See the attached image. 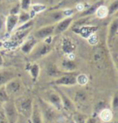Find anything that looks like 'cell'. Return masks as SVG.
<instances>
[{
    "label": "cell",
    "mask_w": 118,
    "mask_h": 123,
    "mask_svg": "<svg viewBox=\"0 0 118 123\" xmlns=\"http://www.w3.org/2000/svg\"><path fill=\"white\" fill-rule=\"evenodd\" d=\"M38 105L44 123H54L58 117V111L47 103L43 98H39Z\"/></svg>",
    "instance_id": "cell-1"
},
{
    "label": "cell",
    "mask_w": 118,
    "mask_h": 123,
    "mask_svg": "<svg viewBox=\"0 0 118 123\" xmlns=\"http://www.w3.org/2000/svg\"><path fill=\"white\" fill-rule=\"evenodd\" d=\"M33 99L29 96H23L15 100V105L19 115L24 117L26 119H29L32 110Z\"/></svg>",
    "instance_id": "cell-2"
},
{
    "label": "cell",
    "mask_w": 118,
    "mask_h": 123,
    "mask_svg": "<svg viewBox=\"0 0 118 123\" xmlns=\"http://www.w3.org/2000/svg\"><path fill=\"white\" fill-rule=\"evenodd\" d=\"M2 108L3 110L7 123H15L20 115H19L18 111L15 108V103L13 101L9 100L3 104Z\"/></svg>",
    "instance_id": "cell-3"
},
{
    "label": "cell",
    "mask_w": 118,
    "mask_h": 123,
    "mask_svg": "<svg viewBox=\"0 0 118 123\" xmlns=\"http://www.w3.org/2000/svg\"><path fill=\"white\" fill-rule=\"evenodd\" d=\"M52 83L53 85H55V86H74V85L77 84V82H76V76L72 73H66L65 74L56 78Z\"/></svg>",
    "instance_id": "cell-4"
},
{
    "label": "cell",
    "mask_w": 118,
    "mask_h": 123,
    "mask_svg": "<svg viewBox=\"0 0 118 123\" xmlns=\"http://www.w3.org/2000/svg\"><path fill=\"white\" fill-rule=\"evenodd\" d=\"M45 99L47 103H49L51 106H53L55 109L60 112L62 110V103L60 95L56 91H49L46 93V99Z\"/></svg>",
    "instance_id": "cell-5"
},
{
    "label": "cell",
    "mask_w": 118,
    "mask_h": 123,
    "mask_svg": "<svg viewBox=\"0 0 118 123\" xmlns=\"http://www.w3.org/2000/svg\"><path fill=\"white\" fill-rule=\"evenodd\" d=\"M59 93L60 97L62 99V110H65L68 113L73 114L75 112V106H74L73 101L67 96L66 94H64L62 91H57Z\"/></svg>",
    "instance_id": "cell-6"
},
{
    "label": "cell",
    "mask_w": 118,
    "mask_h": 123,
    "mask_svg": "<svg viewBox=\"0 0 118 123\" xmlns=\"http://www.w3.org/2000/svg\"><path fill=\"white\" fill-rule=\"evenodd\" d=\"M98 27L94 25H82L77 28H74V31L77 33L83 38L87 39L88 37L93 34H96V32L98 30Z\"/></svg>",
    "instance_id": "cell-7"
},
{
    "label": "cell",
    "mask_w": 118,
    "mask_h": 123,
    "mask_svg": "<svg viewBox=\"0 0 118 123\" xmlns=\"http://www.w3.org/2000/svg\"><path fill=\"white\" fill-rule=\"evenodd\" d=\"M4 88L7 91V95L10 96V95H15L20 91V88H21V82L18 78H13L4 85Z\"/></svg>",
    "instance_id": "cell-8"
},
{
    "label": "cell",
    "mask_w": 118,
    "mask_h": 123,
    "mask_svg": "<svg viewBox=\"0 0 118 123\" xmlns=\"http://www.w3.org/2000/svg\"><path fill=\"white\" fill-rule=\"evenodd\" d=\"M55 27L53 25L45 26L36 30L34 34V37L36 39H45L46 37H50L54 33Z\"/></svg>",
    "instance_id": "cell-9"
},
{
    "label": "cell",
    "mask_w": 118,
    "mask_h": 123,
    "mask_svg": "<svg viewBox=\"0 0 118 123\" xmlns=\"http://www.w3.org/2000/svg\"><path fill=\"white\" fill-rule=\"evenodd\" d=\"M29 121L30 123H44L38 103L36 101H33L32 110V113H31Z\"/></svg>",
    "instance_id": "cell-10"
},
{
    "label": "cell",
    "mask_w": 118,
    "mask_h": 123,
    "mask_svg": "<svg viewBox=\"0 0 118 123\" xmlns=\"http://www.w3.org/2000/svg\"><path fill=\"white\" fill-rule=\"evenodd\" d=\"M76 49V45L70 37H63L62 41V51L65 54L69 55V54L74 53V51Z\"/></svg>",
    "instance_id": "cell-11"
},
{
    "label": "cell",
    "mask_w": 118,
    "mask_h": 123,
    "mask_svg": "<svg viewBox=\"0 0 118 123\" xmlns=\"http://www.w3.org/2000/svg\"><path fill=\"white\" fill-rule=\"evenodd\" d=\"M35 51L34 54L32 56L34 60L41 59V58H42L46 55H48V54L51 51L50 44L44 43V44L40 46L39 47H37L36 49V51Z\"/></svg>",
    "instance_id": "cell-12"
},
{
    "label": "cell",
    "mask_w": 118,
    "mask_h": 123,
    "mask_svg": "<svg viewBox=\"0 0 118 123\" xmlns=\"http://www.w3.org/2000/svg\"><path fill=\"white\" fill-rule=\"evenodd\" d=\"M117 29H118V21L117 19H115L112 24L110 25V28H109L108 36V44L110 46L111 44H113L114 41L116 40V37L117 35Z\"/></svg>",
    "instance_id": "cell-13"
},
{
    "label": "cell",
    "mask_w": 118,
    "mask_h": 123,
    "mask_svg": "<svg viewBox=\"0 0 118 123\" xmlns=\"http://www.w3.org/2000/svg\"><path fill=\"white\" fill-rule=\"evenodd\" d=\"M72 21H73V19H72V17H70H70H66L65 19L62 20L61 21L57 24V25L55 27L54 33L57 34H61V33L66 31L70 27V25H71Z\"/></svg>",
    "instance_id": "cell-14"
},
{
    "label": "cell",
    "mask_w": 118,
    "mask_h": 123,
    "mask_svg": "<svg viewBox=\"0 0 118 123\" xmlns=\"http://www.w3.org/2000/svg\"><path fill=\"white\" fill-rule=\"evenodd\" d=\"M37 43V39H36L35 37H30L27 40L24 44L22 45L21 47V50L22 51L24 54H31L32 52V51L35 49V47H36Z\"/></svg>",
    "instance_id": "cell-15"
},
{
    "label": "cell",
    "mask_w": 118,
    "mask_h": 123,
    "mask_svg": "<svg viewBox=\"0 0 118 123\" xmlns=\"http://www.w3.org/2000/svg\"><path fill=\"white\" fill-rule=\"evenodd\" d=\"M18 16L17 15H9L6 20V30L7 33H11L18 26Z\"/></svg>",
    "instance_id": "cell-16"
},
{
    "label": "cell",
    "mask_w": 118,
    "mask_h": 123,
    "mask_svg": "<svg viewBox=\"0 0 118 123\" xmlns=\"http://www.w3.org/2000/svg\"><path fill=\"white\" fill-rule=\"evenodd\" d=\"M15 78V74L11 71L3 70L0 72V86H3L11 79Z\"/></svg>",
    "instance_id": "cell-17"
},
{
    "label": "cell",
    "mask_w": 118,
    "mask_h": 123,
    "mask_svg": "<svg viewBox=\"0 0 118 123\" xmlns=\"http://www.w3.org/2000/svg\"><path fill=\"white\" fill-rule=\"evenodd\" d=\"M28 70L31 78L32 79V81L33 82H36L39 78V75H40V72H41L40 66L36 63H33L31 64V65H28Z\"/></svg>",
    "instance_id": "cell-18"
},
{
    "label": "cell",
    "mask_w": 118,
    "mask_h": 123,
    "mask_svg": "<svg viewBox=\"0 0 118 123\" xmlns=\"http://www.w3.org/2000/svg\"><path fill=\"white\" fill-rule=\"evenodd\" d=\"M99 117L103 123L108 122L113 120V112L109 108H103L99 112Z\"/></svg>",
    "instance_id": "cell-19"
},
{
    "label": "cell",
    "mask_w": 118,
    "mask_h": 123,
    "mask_svg": "<svg viewBox=\"0 0 118 123\" xmlns=\"http://www.w3.org/2000/svg\"><path fill=\"white\" fill-rule=\"evenodd\" d=\"M62 68L67 73H71L77 68V65L73 60L66 59L62 62Z\"/></svg>",
    "instance_id": "cell-20"
},
{
    "label": "cell",
    "mask_w": 118,
    "mask_h": 123,
    "mask_svg": "<svg viewBox=\"0 0 118 123\" xmlns=\"http://www.w3.org/2000/svg\"><path fill=\"white\" fill-rule=\"evenodd\" d=\"M95 12H96L97 17L100 19H103L108 16V7L104 5L99 6V7L96 8Z\"/></svg>",
    "instance_id": "cell-21"
},
{
    "label": "cell",
    "mask_w": 118,
    "mask_h": 123,
    "mask_svg": "<svg viewBox=\"0 0 118 123\" xmlns=\"http://www.w3.org/2000/svg\"><path fill=\"white\" fill-rule=\"evenodd\" d=\"M87 118V116L84 115L80 112H74L72 114V121L74 123H85Z\"/></svg>",
    "instance_id": "cell-22"
},
{
    "label": "cell",
    "mask_w": 118,
    "mask_h": 123,
    "mask_svg": "<svg viewBox=\"0 0 118 123\" xmlns=\"http://www.w3.org/2000/svg\"><path fill=\"white\" fill-rule=\"evenodd\" d=\"M19 20H18V26L19 25H21L24 24V23L28 22V20H32L30 17V14H28V12H25L24 11L21 12L20 15L18 16Z\"/></svg>",
    "instance_id": "cell-23"
},
{
    "label": "cell",
    "mask_w": 118,
    "mask_h": 123,
    "mask_svg": "<svg viewBox=\"0 0 118 123\" xmlns=\"http://www.w3.org/2000/svg\"><path fill=\"white\" fill-rule=\"evenodd\" d=\"M89 82V78L86 74H80L76 76V82L80 86H86Z\"/></svg>",
    "instance_id": "cell-24"
},
{
    "label": "cell",
    "mask_w": 118,
    "mask_h": 123,
    "mask_svg": "<svg viewBox=\"0 0 118 123\" xmlns=\"http://www.w3.org/2000/svg\"><path fill=\"white\" fill-rule=\"evenodd\" d=\"M10 100V96L7 95V91H6L4 86H0V102L2 104H4L6 102Z\"/></svg>",
    "instance_id": "cell-25"
},
{
    "label": "cell",
    "mask_w": 118,
    "mask_h": 123,
    "mask_svg": "<svg viewBox=\"0 0 118 123\" xmlns=\"http://www.w3.org/2000/svg\"><path fill=\"white\" fill-rule=\"evenodd\" d=\"M111 107H112V111L113 112H117L118 109V94L117 92H115L114 95L113 96V99L111 102Z\"/></svg>",
    "instance_id": "cell-26"
},
{
    "label": "cell",
    "mask_w": 118,
    "mask_h": 123,
    "mask_svg": "<svg viewBox=\"0 0 118 123\" xmlns=\"http://www.w3.org/2000/svg\"><path fill=\"white\" fill-rule=\"evenodd\" d=\"M33 25V20H28V22L24 23V24L21 25H19L18 28L16 29V31H21V30H29L31 27Z\"/></svg>",
    "instance_id": "cell-27"
},
{
    "label": "cell",
    "mask_w": 118,
    "mask_h": 123,
    "mask_svg": "<svg viewBox=\"0 0 118 123\" xmlns=\"http://www.w3.org/2000/svg\"><path fill=\"white\" fill-rule=\"evenodd\" d=\"M46 10V6L43 5V4H34L32 6V11L35 13H40V12H44Z\"/></svg>",
    "instance_id": "cell-28"
},
{
    "label": "cell",
    "mask_w": 118,
    "mask_h": 123,
    "mask_svg": "<svg viewBox=\"0 0 118 123\" xmlns=\"http://www.w3.org/2000/svg\"><path fill=\"white\" fill-rule=\"evenodd\" d=\"M20 8L22 9V11H28L31 6V0H21V3H20Z\"/></svg>",
    "instance_id": "cell-29"
},
{
    "label": "cell",
    "mask_w": 118,
    "mask_h": 123,
    "mask_svg": "<svg viewBox=\"0 0 118 123\" xmlns=\"http://www.w3.org/2000/svg\"><path fill=\"white\" fill-rule=\"evenodd\" d=\"M117 8H118V1L116 0V1H114L110 5V7L108 8V15H111V14L114 13L115 12H117Z\"/></svg>",
    "instance_id": "cell-30"
},
{
    "label": "cell",
    "mask_w": 118,
    "mask_h": 123,
    "mask_svg": "<svg viewBox=\"0 0 118 123\" xmlns=\"http://www.w3.org/2000/svg\"><path fill=\"white\" fill-rule=\"evenodd\" d=\"M87 41L88 43H90L91 45H96L97 43H98V38H97V36L96 34H93L91 35L90 37H87Z\"/></svg>",
    "instance_id": "cell-31"
},
{
    "label": "cell",
    "mask_w": 118,
    "mask_h": 123,
    "mask_svg": "<svg viewBox=\"0 0 118 123\" xmlns=\"http://www.w3.org/2000/svg\"><path fill=\"white\" fill-rule=\"evenodd\" d=\"M52 17L56 20H58L63 19L65 17V16H64L62 12H53V13L52 14Z\"/></svg>",
    "instance_id": "cell-32"
},
{
    "label": "cell",
    "mask_w": 118,
    "mask_h": 123,
    "mask_svg": "<svg viewBox=\"0 0 118 123\" xmlns=\"http://www.w3.org/2000/svg\"><path fill=\"white\" fill-rule=\"evenodd\" d=\"M97 7H98V6H97V5L92 6V7H91L88 10H87L86 12H84V13H82V16H89V15H91V14L94 13V12H96V8H97Z\"/></svg>",
    "instance_id": "cell-33"
},
{
    "label": "cell",
    "mask_w": 118,
    "mask_h": 123,
    "mask_svg": "<svg viewBox=\"0 0 118 123\" xmlns=\"http://www.w3.org/2000/svg\"><path fill=\"white\" fill-rule=\"evenodd\" d=\"M75 98L78 101H82L86 99V95H85L84 92H82V91H78V92L76 94Z\"/></svg>",
    "instance_id": "cell-34"
},
{
    "label": "cell",
    "mask_w": 118,
    "mask_h": 123,
    "mask_svg": "<svg viewBox=\"0 0 118 123\" xmlns=\"http://www.w3.org/2000/svg\"><path fill=\"white\" fill-rule=\"evenodd\" d=\"M20 6L18 4V5H16L15 7H14L11 10V12H10V15H17L19 12H20Z\"/></svg>",
    "instance_id": "cell-35"
},
{
    "label": "cell",
    "mask_w": 118,
    "mask_h": 123,
    "mask_svg": "<svg viewBox=\"0 0 118 123\" xmlns=\"http://www.w3.org/2000/svg\"><path fill=\"white\" fill-rule=\"evenodd\" d=\"M85 123H97V120L95 117H89L87 118Z\"/></svg>",
    "instance_id": "cell-36"
},
{
    "label": "cell",
    "mask_w": 118,
    "mask_h": 123,
    "mask_svg": "<svg viewBox=\"0 0 118 123\" xmlns=\"http://www.w3.org/2000/svg\"><path fill=\"white\" fill-rule=\"evenodd\" d=\"M27 122H28V121H27L26 118L20 115V116H19V117H18V120L16 121L15 123H27Z\"/></svg>",
    "instance_id": "cell-37"
},
{
    "label": "cell",
    "mask_w": 118,
    "mask_h": 123,
    "mask_svg": "<svg viewBox=\"0 0 118 123\" xmlns=\"http://www.w3.org/2000/svg\"><path fill=\"white\" fill-rule=\"evenodd\" d=\"M77 10L79 12H82L84 10V6L82 4H78L77 5Z\"/></svg>",
    "instance_id": "cell-38"
},
{
    "label": "cell",
    "mask_w": 118,
    "mask_h": 123,
    "mask_svg": "<svg viewBox=\"0 0 118 123\" xmlns=\"http://www.w3.org/2000/svg\"><path fill=\"white\" fill-rule=\"evenodd\" d=\"M3 56L0 55V67L3 65Z\"/></svg>",
    "instance_id": "cell-39"
},
{
    "label": "cell",
    "mask_w": 118,
    "mask_h": 123,
    "mask_svg": "<svg viewBox=\"0 0 118 123\" xmlns=\"http://www.w3.org/2000/svg\"><path fill=\"white\" fill-rule=\"evenodd\" d=\"M3 22L2 20H0V30H2V28H3Z\"/></svg>",
    "instance_id": "cell-40"
},
{
    "label": "cell",
    "mask_w": 118,
    "mask_h": 123,
    "mask_svg": "<svg viewBox=\"0 0 118 123\" xmlns=\"http://www.w3.org/2000/svg\"><path fill=\"white\" fill-rule=\"evenodd\" d=\"M105 123H117V122H115V121L112 120V121H110V122H105Z\"/></svg>",
    "instance_id": "cell-41"
},
{
    "label": "cell",
    "mask_w": 118,
    "mask_h": 123,
    "mask_svg": "<svg viewBox=\"0 0 118 123\" xmlns=\"http://www.w3.org/2000/svg\"><path fill=\"white\" fill-rule=\"evenodd\" d=\"M3 46V43H2V42H0V47H2Z\"/></svg>",
    "instance_id": "cell-42"
},
{
    "label": "cell",
    "mask_w": 118,
    "mask_h": 123,
    "mask_svg": "<svg viewBox=\"0 0 118 123\" xmlns=\"http://www.w3.org/2000/svg\"><path fill=\"white\" fill-rule=\"evenodd\" d=\"M2 106H3V104L0 102V108H2Z\"/></svg>",
    "instance_id": "cell-43"
},
{
    "label": "cell",
    "mask_w": 118,
    "mask_h": 123,
    "mask_svg": "<svg viewBox=\"0 0 118 123\" xmlns=\"http://www.w3.org/2000/svg\"><path fill=\"white\" fill-rule=\"evenodd\" d=\"M97 123H103V122H97Z\"/></svg>",
    "instance_id": "cell-44"
},
{
    "label": "cell",
    "mask_w": 118,
    "mask_h": 123,
    "mask_svg": "<svg viewBox=\"0 0 118 123\" xmlns=\"http://www.w3.org/2000/svg\"><path fill=\"white\" fill-rule=\"evenodd\" d=\"M70 123H74V122H73V121H71V122H70Z\"/></svg>",
    "instance_id": "cell-45"
},
{
    "label": "cell",
    "mask_w": 118,
    "mask_h": 123,
    "mask_svg": "<svg viewBox=\"0 0 118 123\" xmlns=\"http://www.w3.org/2000/svg\"><path fill=\"white\" fill-rule=\"evenodd\" d=\"M8 1H12V0H8Z\"/></svg>",
    "instance_id": "cell-46"
},
{
    "label": "cell",
    "mask_w": 118,
    "mask_h": 123,
    "mask_svg": "<svg viewBox=\"0 0 118 123\" xmlns=\"http://www.w3.org/2000/svg\"><path fill=\"white\" fill-rule=\"evenodd\" d=\"M1 1H2V0H0V2H1Z\"/></svg>",
    "instance_id": "cell-47"
}]
</instances>
